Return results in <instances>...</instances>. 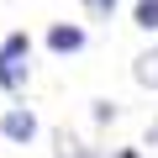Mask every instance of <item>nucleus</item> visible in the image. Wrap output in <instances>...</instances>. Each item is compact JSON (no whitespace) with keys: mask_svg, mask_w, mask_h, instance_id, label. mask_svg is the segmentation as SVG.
<instances>
[{"mask_svg":"<svg viewBox=\"0 0 158 158\" xmlns=\"http://www.w3.org/2000/svg\"><path fill=\"white\" fill-rule=\"evenodd\" d=\"M37 132H42V121H37L32 106H6V116H0V137L6 142L27 148V142H37Z\"/></svg>","mask_w":158,"mask_h":158,"instance_id":"nucleus-1","label":"nucleus"},{"mask_svg":"<svg viewBox=\"0 0 158 158\" xmlns=\"http://www.w3.org/2000/svg\"><path fill=\"white\" fill-rule=\"evenodd\" d=\"M48 48L58 58H74L79 48H85V27H79V21H53L48 27Z\"/></svg>","mask_w":158,"mask_h":158,"instance_id":"nucleus-2","label":"nucleus"},{"mask_svg":"<svg viewBox=\"0 0 158 158\" xmlns=\"http://www.w3.org/2000/svg\"><path fill=\"white\" fill-rule=\"evenodd\" d=\"M0 58H6L11 69H21V74H32V37L27 32H11L6 42H0Z\"/></svg>","mask_w":158,"mask_h":158,"instance_id":"nucleus-3","label":"nucleus"},{"mask_svg":"<svg viewBox=\"0 0 158 158\" xmlns=\"http://www.w3.org/2000/svg\"><path fill=\"white\" fill-rule=\"evenodd\" d=\"M132 79H137L142 90H158V42H153L148 53H137V58H132Z\"/></svg>","mask_w":158,"mask_h":158,"instance_id":"nucleus-4","label":"nucleus"},{"mask_svg":"<svg viewBox=\"0 0 158 158\" xmlns=\"http://www.w3.org/2000/svg\"><path fill=\"white\" fill-rule=\"evenodd\" d=\"M132 27L158 32V0H137V6H132Z\"/></svg>","mask_w":158,"mask_h":158,"instance_id":"nucleus-5","label":"nucleus"},{"mask_svg":"<svg viewBox=\"0 0 158 158\" xmlns=\"http://www.w3.org/2000/svg\"><path fill=\"white\" fill-rule=\"evenodd\" d=\"M0 90H6V95H21V90H27V74H21V69H11L6 58H0Z\"/></svg>","mask_w":158,"mask_h":158,"instance_id":"nucleus-6","label":"nucleus"},{"mask_svg":"<svg viewBox=\"0 0 158 158\" xmlns=\"http://www.w3.org/2000/svg\"><path fill=\"white\" fill-rule=\"evenodd\" d=\"M116 6H121V0H85V16H90V21H111Z\"/></svg>","mask_w":158,"mask_h":158,"instance_id":"nucleus-7","label":"nucleus"},{"mask_svg":"<svg viewBox=\"0 0 158 158\" xmlns=\"http://www.w3.org/2000/svg\"><path fill=\"white\" fill-rule=\"evenodd\" d=\"M90 106H95V111H90V116H95V121H100V127H111V121H116V116H121V111H116V100H90Z\"/></svg>","mask_w":158,"mask_h":158,"instance_id":"nucleus-8","label":"nucleus"},{"mask_svg":"<svg viewBox=\"0 0 158 158\" xmlns=\"http://www.w3.org/2000/svg\"><path fill=\"white\" fill-rule=\"evenodd\" d=\"M142 142H148V148H158V116L148 121V137H142Z\"/></svg>","mask_w":158,"mask_h":158,"instance_id":"nucleus-9","label":"nucleus"},{"mask_svg":"<svg viewBox=\"0 0 158 158\" xmlns=\"http://www.w3.org/2000/svg\"><path fill=\"white\" fill-rule=\"evenodd\" d=\"M116 158H142V153H137V148H127V153H116Z\"/></svg>","mask_w":158,"mask_h":158,"instance_id":"nucleus-10","label":"nucleus"}]
</instances>
